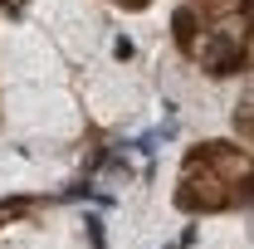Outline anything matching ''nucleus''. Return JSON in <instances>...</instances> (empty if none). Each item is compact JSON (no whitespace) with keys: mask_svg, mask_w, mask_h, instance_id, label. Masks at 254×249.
I'll return each mask as SVG.
<instances>
[{"mask_svg":"<svg viewBox=\"0 0 254 249\" xmlns=\"http://www.w3.org/2000/svg\"><path fill=\"white\" fill-rule=\"evenodd\" d=\"M254 205V152L240 142H200L190 147L176 176V210L225 215Z\"/></svg>","mask_w":254,"mask_h":249,"instance_id":"obj_2","label":"nucleus"},{"mask_svg":"<svg viewBox=\"0 0 254 249\" xmlns=\"http://www.w3.org/2000/svg\"><path fill=\"white\" fill-rule=\"evenodd\" d=\"M235 132L254 147V73H250V88H245L240 103H235Z\"/></svg>","mask_w":254,"mask_h":249,"instance_id":"obj_3","label":"nucleus"},{"mask_svg":"<svg viewBox=\"0 0 254 249\" xmlns=\"http://www.w3.org/2000/svg\"><path fill=\"white\" fill-rule=\"evenodd\" d=\"M171 44L205 78H250L254 73V0H176Z\"/></svg>","mask_w":254,"mask_h":249,"instance_id":"obj_1","label":"nucleus"},{"mask_svg":"<svg viewBox=\"0 0 254 249\" xmlns=\"http://www.w3.org/2000/svg\"><path fill=\"white\" fill-rule=\"evenodd\" d=\"M113 5H123V10H147L152 0H113Z\"/></svg>","mask_w":254,"mask_h":249,"instance_id":"obj_4","label":"nucleus"}]
</instances>
